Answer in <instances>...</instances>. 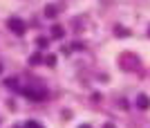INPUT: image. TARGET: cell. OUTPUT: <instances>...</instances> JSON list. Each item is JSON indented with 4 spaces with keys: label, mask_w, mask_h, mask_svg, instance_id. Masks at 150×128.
Returning a JSON list of instances; mask_svg holds the SVG:
<instances>
[{
    "label": "cell",
    "mask_w": 150,
    "mask_h": 128,
    "mask_svg": "<svg viewBox=\"0 0 150 128\" xmlns=\"http://www.w3.org/2000/svg\"><path fill=\"white\" fill-rule=\"evenodd\" d=\"M54 36H56V38H61V36H63V29H61V27H54Z\"/></svg>",
    "instance_id": "obj_5"
},
{
    "label": "cell",
    "mask_w": 150,
    "mask_h": 128,
    "mask_svg": "<svg viewBox=\"0 0 150 128\" xmlns=\"http://www.w3.org/2000/svg\"><path fill=\"white\" fill-rule=\"evenodd\" d=\"M23 128H40V126H38V122H27Z\"/></svg>",
    "instance_id": "obj_4"
},
{
    "label": "cell",
    "mask_w": 150,
    "mask_h": 128,
    "mask_svg": "<svg viewBox=\"0 0 150 128\" xmlns=\"http://www.w3.org/2000/svg\"><path fill=\"white\" fill-rule=\"evenodd\" d=\"M23 92H25V97H29V99H45V97H47V90L45 88H25Z\"/></svg>",
    "instance_id": "obj_1"
},
{
    "label": "cell",
    "mask_w": 150,
    "mask_h": 128,
    "mask_svg": "<svg viewBox=\"0 0 150 128\" xmlns=\"http://www.w3.org/2000/svg\"><path fill=\"white\" fill-rule=\"evenodd\" d=\"M7 25H9L11 32L18 34V36H20V34H25V23H23L20 18H9V20H7Z\"/></svg>",
    "instance_id": "obj_2"
},
{
    "label": "cell",
    "mask_w": 150,
    "mask_h": 128,
    "mask_svg": "<svg viewBox=\"0 0 150 128\" xmlns=\"http://www.w3.org/2000/svg\"><path fill=\"white\" fill-rule=\"evenodd\" d=\"M54 11H56L54 7H47V9H45V14H47V16H54Z\"/></svg>",
    "instance_id": "obj_6"
},
{
    "label": "cell",
    "mask_w": 150,
    "mask_h": 128,
    "mask_svg": "<svg viewBox=\"0 0 150 128\" xmlns=\"http://www.w3.org/2000/svg\"><path fill=\"white\" fill-rule=\"evenodd\" d=\"M0 72H2V65H0Z\"/></svg>",
    "instance_id": "obj_8"
},
{
    "label": "cell",
    "mask_w": 150,
    "mask_h": 128,
    "mask_svg": "<svg viewBox=\"0 0 150 128\" xmlns=\"http://www.w3.org/2000/svg\"><path fill=\"white\" fill-rule=\"evenodd\" d=\"M79 128H90V126H79Z\"/></svg>",
    "instance_id": "obj_7"
},
{
    "label": "cell",
    "mask_w": 150,
    "mask_h": 128,
    "mask_svg": "<svg viewBox=\"0 0 150 128\" xmlns=\"http://www.w3.org/2000/svg\"><path fill=\"white\" fill-rule=\"evenodd\" d=\"M137 106H139V108H148V106H150V99H148V97H146V95H141V97H137Z\"/></svg>",
    "instance_id": "obj_3"
}]
</instances>
